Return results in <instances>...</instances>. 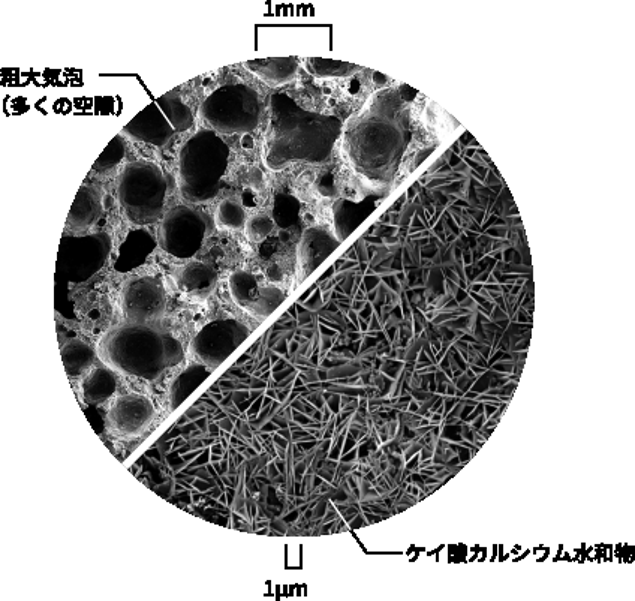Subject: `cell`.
<instances>
[{
	"label": "cell",
	"instance_id": "obj_1",
	"mask_svg": "<svg viewBox=\"0 0 635 601\" xmlns=\"http://www.w3.org/2000/svg\"><path fill=\"white\" fill-rule=\"evenodd\" d=\"M411 141V102L402 87H384L343 123L337 144L355 186L366 198L384 195L396 182Z\"/></svg>",
	"mask_w": 635,
	"mask_h": 601
},
{
	"label": "cell",
	"instance_id": "obj_2",
	"mask_svg": "<svg viewBox=\"0 0 635 601\" xmlns=\"http://www.w3.org/2000/svg\"><path fill=\"white\" fill-rule=\"evenodd\" d=\"M343 123L339 117L305 110L290 95L270 98L266 162L278 171L290 164H324L333 155Z\"/></svg>",
	"mask_w": 635,
	"mask_h": 601
},
{
	"label": "cell",
	"instance_id": "obj_3",
	"mask_svg": "<svg viewBox=\"0 0 635 601\" xmlns=\"http://www.w3.org/2000/svg\"><path fill=\"white\" fill-rule=\"evenodd\" d=\"M99 354L117 374L156 381L185 359L182 342L156 326L126 323L102 338Z\"/></svg>",
	"mask_w": 635,
	"mask_h": 601
},
{
	"label": "cell",
	"instance_id": "obj_4",
	"mask_svg": "<svg viewBox=\"0 0 635 601\" xmlns=\"http://www.w3.org/2000/svg\"><path fill=\"white\" fill-rule=\"evenodd\" d=\"M230 147L213 129H200L179 153L180 194L189 203L218 197L230 162Z\"/></svg>",
	"mask_w": 635,
	"mask_h": 601
},
{
	"label": "cell",
	"instance_id": "obj_5",
	"mask_svg": "<svg viewBox=\"0 0 635 601\" xmlns=\"http://www.w3.org/2000/svg\"><path fill=\"white\" fill-rule=\"evenodd\" d=\"M168 189L170 182L161 167L132 162L120 174L117 198L128 221L146 227L164 218Z\"/></svg>",
	"mask_w": 635,
	"mask_h": 601
},
{
	"label": "cell",
	"instance_id": "obj_6",
	"mask_svg": "<svg viewBox=\"0 0 635 601\" xmlns=\"http://www.w3.org/2000/svg\"><path fill=\"white\" fill-rule=\"evenodd\" d=\"M200 114L218 134H248L263 122L264 102L251 86L227 84L204 99Z\"/></svg>",
	"mask_w": 635,
	"mask_h": 601
},
{
	"label": "cell",
	"instance_id": "obj_7",
	"mask_svg": "<svg viewBox=\"0 0 635 601\" xmlns=\"http://www.w3.org/2000/svg\"><path fill=\"white\" fill-rule=\"evenodd\" d=\"M192 126L194 114L191 108L176 93H165L141 110L123 132L132 140L164 147Z\"/></svg>",
	"mask_w": 635,
	"mask_h": 601
},
{
	"label": "cell",
	"instance_id": "obj_8",
	"mask_svg": "<svg viewBox=\"0 0 635 601\" xmlns=\"http://www.w3.org/2000/svg\"><path fill=\"white\" fill-rule=\"evenodd\" d=\"M212 231V221L200 210L186 204L165 213L159 227V246L171 257L188 260L203 248Z\"/></svg>",
	"mask_w": 635,
	"mask_h": 601
},
{
	"label": "cell",
	"instance_id": "obj_9",
	"mask_svg": "<svg viewBox=\"0 0 635 601\" xmlns=\"http://www.w3.org/2000/svg\"><path fill=\"white\" fill-rule=\"evenodd\" d=\"M110 252L107 233L65 237L60 243L59 266L72 282H86L104 267Z\"/></svg>",
	"mask_w": 635,
	"mask_h": 601
},
{
	"label": "cell",
	"instance_id": "obj_10",
	"mask_svg": "<svg viewBox=\"0 0 635 601\" xmlns=\"http://www.w3.org/2000/svg\"><path fill=\"white\" fill-rule=\"evenodd\" d=\"M120 300L126 323L155 326L167 309V291L158 276L129 278Z\"/></svg>",
	"mask_w": 635,
	"mask_h": 601
},
{
	"label": "cell",
	"instance_id": "obj_11",
	"mask_svg": "<svg viewBox=\"0 0 635 601\" xmlns=\"http://www.w3.org/2000/svg\"><path fill=\"white\" fill-rule=\"evenodd\" d=\"M251 330L237 320L225 318L206 324L191 342V353L200 363L216 369L221 366L246 339Z\"/></svg>",
	"mask_w": 635,
	"mask_h": 601
},
{
	"label": "cell",
	"instance_id": "obj_12",
	"mask_svg": "<svg viewBox=\"0 0 635 601\" xmlns=\"http://www.w3.org/2000/svg\"><path fill=\"white\" fill-rule=\"evenodd\" d=\"M155 417V405L143 395H123L111 404L107 414V428L117 437L141 434Z\"/></svg>",
	"mask_w": 635,
	"mask_h": 601
},
{
	"label": "cell",
	"instance_id": "obj_13",
	"mask_svg": "<svg viewBox=\"0 0 635 601\" xmlns=\"http://www.w3.org/2000/svg\"><path fill=\"white\" fill-rule=\"evenodd\" d=\"M340 242L334 231L324 227H311L302 234L297 248L299 278L305 279L315 272L337 248Z\"/></svg>",
	"mask_w": 635,
	"mask_h": 601
},
{
	"label": "cell",
	"instance_id": "obj_14",
	"mask_svg": "<svg viewBox=\"0 0 635 601\" xmlns=\"http://www.w3.org/2000/svg\"><path fill=\"white\" fill-rule=\"evenodd\" d=\"M376 195H369L361 201L348 198H337L331 207L333 212L334 234L339 242H343L355 228L375 210Z\"/></svg>",
	"mask_w": 635,
	"mask_h": 601
},
{
	"label": "cell",
	"instance_id": "obj_15",
	"mask_svg": "<svg viewBox=\"0 0 635 601\" xmlns=\"http://www.w3.org/2000/svg\"><path fill=\"white\" fill-rule=\"evenodd\" d=\"M218 284V272L210 264L194 261L177 275L179 290L192 299H207Z\"/></svg>",
	"mask_w": 635,
	"mask_h": 601
},
{
	"label": "cell",
	"instance_id": "obj_16",
	"mask_svg": "<svg viewBox=\"0 0 635 601\" xmlns=\"http://www.w3.org/2000/svg\"><path fill=\"white\" fill-rule=\"evenodd\" d=\"M102 215L101 192L93 186L83 185L78 189L68 215V227L74 231L92 228Z\"/></svg>",
	"mask_w": 635,
	"mask_h": 601
},
{
	"label": "cell",
	"instance_id": "obj_17",
	"mask_svg": "<svg viewBox=\"0 0 635 601\" xmlns=\"http://www.w3.org/2000/svg\"><path fill=\"white\" fill-rule=\"evenodd\" d=\"M299 65L297 57H269V59L245 62V68L248 71L272 87H279L293 81L299 71Z\"/></svg>",
	"mask_w": 635,
	"mask_h": 601
},
{
	"label": "cell",
	"instance_id": "obj_18",
	"mask_svg": "<svg viewBox=\"0 0 635 601\" xmlns=\"http://www.w3.org/2000/svg\"><path fill=\"white\" fill-rule=\"evenodd\" d=\"M119 386L117 372L110 366H96L90 369L81 383V396L89 405H101L113 398Z\"/></svg>",
	"mask_w": 635,
	"mask_h": 601
},
{
	"label": "cell",
	"instance_id": "obj_19",
	"mask_svg": "<svg viewBox=\"0 0 635 601\" xmlns=\"http://www.w3.org/2000/svg\"><path fill=\"white\" fill-rule=\"evenodd\" d=\"M212 371V368L200 362L192 363L188 368L183 369L171 384L170 393H168L171 410L179 408L210 377Z\"/></svg>",
	"mask_w": 635,
	"mask_h": 601
},
{
	"label": "cell",
	"instance_id": "obj_20",
	"mask_svg": "<svg viewBox=\"0 0 635 601\" xmlns=\"http://www.w3.org/2000/svg\"><path fill=\"white\" fill-rule=\"evenodd\" d=\"M62 362L69 378H81L93 368L96 362V351L89 342L80 338H72L62 347Z\"/></svg>",
	"mask_w": 635,
	"mask_h": 601
},
{
	"label": "cell",
	"instance_id": "obj_21",
	"mask_svg": "<svg viewBox=\"0 0 635 601\" xmlns=\"http://www.w3.org/2000/svg\"><path fill=\"white\" fill-rule=\"evenodd\" d=\"M228 285H230L231 296L236 300L237 305L254 315L261 299H263L264 291H266V287L260 284L257 276L246 272V270H236L230 276Z\"/></svg>",
	"mask_w": 635,
	"mask_h": 601
},
{
	"label": "cell",
	"instance_id": "obj_22",
	"mask_svg": "<svg viewBox=\"0 0 635 601\" xmlns=\"http://www.w3.org/2000/svg\"><path fill=\"white\" fill-rule=\"evenodd\" d=\"M306 69L309 74L321 80H330V78H349L352 75L360 74L364 71L361 66L352 65V63L337 62V60L319 59V57H309L306 60Z\"/></svg>",
	"mask_w": 635,
	"mask_h": 601
},
{
	"label": "cell",
	"instance_id": "obj_23",
	"mask_svg": "<svg viewBox=\"0 0 635 601\" xmlns=\"http://www.w3.org/2000/svg\"><path fill=\"white\" fill-rule=\"evenodd\" d=\"M300 209H302L300 201L294 195L282 192V194L276 195L275 201H273V221L282 230H288L299 221Z\"/></svg>",
	"mask_w": 635,
	"mask_h": 601
},
{
	"label": "cell",
	"instance_id": "obj_24",
	"mask_svg": "<svg viewBox=\"0 0 635 601\" xmlns=\"http://www.w3.org/2000/svg\"><path fill=\"white\" fill-rule=\"evenodd\" d=\"M216 224L225 230L239 231L246 227V212L239 201L227 200L221 201L218 209H216Z\"/></svg>",
	"mask_w": 635,
	"mask_h": 601
},
{
	"label": "cell",
	"instance_id": "obj_25",
	"mask_svg": "<svg viewBox=\"0 0 635 601\" xmlns=\"http://www.w3.org/2000/svg\"><path fill=\"white\" fill-rule=\"evenodd\" d=\"M126 156V143L123 135H117L108 144L107 149L101 153L95 164H93V170L98 173H107V171L116 168L123 158Z\"/></svg>",
	"mask_w": 635,
	"mask_h": 601
},
{
	"label": "cell",
	"instance_id": "obj_26",
	"mask_svg": "<svg viewBox=\"0 0 635 601\" xmlns=\"http://www.w3.org/2000/svg\"><path fill=\"white\" fill-rule=\"evenodd\" d=\"M276 224L273 221L272 215L267 213H257V215L251 216L246 222V233H248L249 239L254 243H261L273 233Z\"/></svg>",
	"mask_w": 635,
	"mask_h": 601
},
{
	"label": "cell",
	"instance_id": "obj_27",
	"mask_svg": "<svg viewBox=\"0 0 635 601\" xmlns=\"http://www.w3.org/2000/svg\"><path fill=\"white\" fill-rule=\"evenodd\" d=\"M267 275H269V279L272 282H281L284 279V270L281 269L279 264H275V266L270 267L267 270Z\"/></svg>",
	"mask_w": 635,
	"mask_h": 601
}]
</instances>
